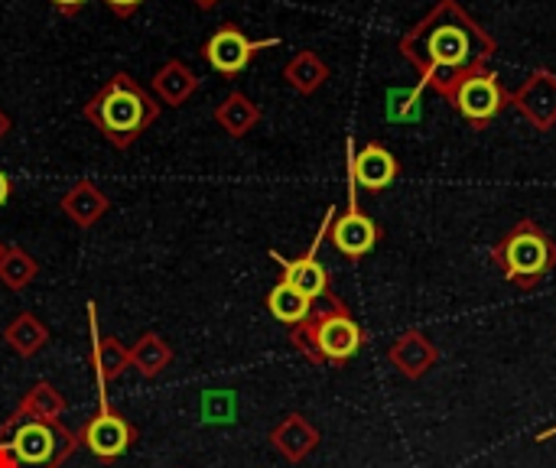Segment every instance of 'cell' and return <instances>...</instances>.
I'll return each mask as SVG.
<instances>
[{"instance_id":"obj_11","label":"cell","mask_w":556,"mask_h":468,"mask_svg":"<svg viewBox=\"0 0 556 468\" xmlns=\"http://www.w3.org/2000/svg\"><path fill=\"white\" fill-rule=\"evenodd\" d=\"M319 241H323V238H316L313 248H309V254H303V257H296V261H283V257L274 254V261H280V267H283V277H280V280L290 283L293 290H300L303 296H309L313 303L323 300L326 293H332V290H329V270L316 261Z\"/></svg>"},{"instance_id":"obj_19","label":"cell","mask_w":556,"mask_h":468,"mask_svg":"<svg viewBox=\"0 0 556 468\" xmlns=\"http://www.w3.org/2000/svg\"><path fill=\"white\" fill-rule=\"evenodd\" d=\"M13 450L23 463H46L49 453H52V433L39 423H29L16 433L13 440Z\"/></svg>"},{"instance_id":"obj_21","label":"cell","mask_w":556,"mask_h":468,"mask_svg":"<svg viewBox=\"0 0 556 468\" xmlns=\"http://www.w3.org/2000/svg\"><path fill=\"white\" fill-rule=\"evenodd\" d=\"M101 3H108L111 13L121 16V20H130V16L143 7V0H101Z\"/></svg>"},{"instance_id":"obj_9","label":"cell","mask_w":556,"mask_h":468,"mask_svg":"<svg viewBox=\"0 0 556 468\" xmlns=\"http://www.w3.org/2000/svg\"><path fill=\"white\" fill-rule=\"evenodd\" d=\"M329 238H332V244H336L345 257L358 261V257L371 254L375 244L381 241V225H378L371 215H365V212H358V208H349V212L339 215V218L332 215V222H329Z\"/></svg>"},{"instance_id":"obj_12","label":"cell","mask_w":556,"mask_h":468,"mask_svg":"<svg viewBox=\"0 0 556 468\" xmlns=\"http://www.w3.org/2000/svg\"><path fill=\"white\" fill-rule=\"evenodd\" d=\"M199 91V75L182 62V59H169L156 68L153 75V98L160 104H169V107H179L186 104L192 94Z\"/></svg>"},{"instance_id":"obj_20","label":"cell","mask_w":556,"mask_h":468,"mask_svg":"<svg viewBox=\"0 0 556 468\" xmlns=\"http://www.w3.org/2000/svg\"><path fill=\"white\" fill-rule=\"evenodd\" d=\"M33 277H36V261H33L26 251H20V248H7V251L0 254V280H3L10 290L26 287Z\"/></svg>"},{"instance_id":"obj_6","label":"cell","mask_w":556,"mask_h":468,"mask_svg":"<svg viewBox=\"0 0 556 468\" xmlns=\"http://www.w3.org/2000/svg\"><path fill=\"white\" fill-rule=\"evenodd\" d=\"M450 104L472 124V127H489L502 107L508 104V88L502 85L498 72H492L489 65L485 68H476L472 75H466L459 81V88L453 91Z\"/></svg>"},{"instance_id":"obj_26","label":"cell","mask_w":556,"mask_h":468,"mask_svg":"<svg viewBox=\"0 0 556 468\" xmlns=\"http://www.w3.org/2000/svg\"><path fill=\"white\" fill-rule=\"evenodd\" d=\"M551 437H556V427L554 430H547V433H541V440H551Z\"/></svg>"},{"instance_id":"obj_1","label":"cell","mask_w":556,"mask_h":468,"mask_svg":"<svg viewBox=\"0 0 556 468\" xmlns=\"http://www.w3.org/2000/svg\"><path fill=\"white\" fill-rule=\"evenodd\" d=\"M397 52L417 68L420 94L433 88L450 101L466 75L492 62L498 42L459 0H440L397 39Z\"/></svg>"},{"instance_id":"obj_16","label":"cell","mask_w":556,"mask_h":468,"mask_svg":"<svg viewBox=\"0 0 556 468\" xmlns=\"http://www.w3.org/2000/svg\"><path fill=\"white\" fill-rule=\"evenodd\" d=\"M62 208H65V215H68L75 225L88 228V225H94V222L108 212V199H104L91 182H78V186H72V189L62 195Z\"/></svg>"},{"instance_id":"obj_15","label":"cell","mask_w":556,"mask_h":468,"mask_svg":"<svg viewBox=\"0 0 556 468\" xmlns=\"http://www.w3.org/2000/svg\"><path fill=\"white\" fill-rule=\"evenodd\" d=\"M215 121L225 134L231 137H244L257 121H261V107L244 94V91H231L218 107H215Z\"/></svg>"},{"instance_id":"obj_10","label":"cell","mask_w":556,"mask_h":468,"mask_svg":"<svg viewBox=\"0 0 556 468\" xmlns=\"http://www.w3.org/2000/svg\"><path fill=\"white\" fill-rule=\"evenodd\" d=\"M388 358H391V365H394L407 381H417V378H424V375L437 365L440 352H437V345H433L420 329H407L404 336L394 339V345L388 349Z\"/></svg>"},{"instance_id":"obj_5","label":"cell","mask_w":556,"mask_h":468,"mask_svg":"<svg viewBox=\"0 0 556 468\" xmlns=\"http://www.w3.org/2000/svg\"><path fill=\"white\" fill-rule=\"evenodd\" d=\"M274 46H280V39H277V36H267V39H248L241 26H235V23H222V26H218L205 42H202L199 55L208 62V68H215L218 75H228V78H231V75L244 72V68L254 62V55H257V52L274 49Z\"/></svg>"},{"instance_id":"obj_4","label":"cell","mask_w":556,"mask_h":468,"mask_svg":"<svg viewBox=\"0 0 556 468\" xmlns=\"http://www.w3.org/2000/svg\"><path fill=\"white\" fill-rule=\"evenodd\" d=\"M492 264L511 287L534 290L556 267V241L534 218H521L492 248Z\"/></svg>"},{"instance_id":"obj_2","label":"cell","mask_w":556,"mask_h":468,"mask_svg":"<svg viewBox=\"0 0 556 468\" xmlns=\"http://www.w3.org/2000/svg\"><path fill=\"white\" fill-rule=\"evenodd\" d=\"M85 117L114 147L124 150L160 117V101L127 72H117L91 94V101L85 104Z\"/></svg>"},{"instance_id":"obj_8","label":"cell","mask_w":556,"mask_h":468,"mask_svg":"<svg viewBox=\"0 0 556 468\" xmlns=\"http://www.w3.org/2000/svg\"><path fill=\"white\" fill-rule=\"evenodd\" d=\"M397 176H401V163H397V156L388 147L368 143L365 150L352 153V143H349V179L355 182V189L362 186L368 192H381Z\"/></svg>"},{"instance_id":"obj_22","label":"cell","mask_w":556,"mask_h":468,"mask_svg":"<svg viewBox=\"0 0 556 468\" xmlns=\"http://www.w3.org/2000/svg\"><path fill=\"white\" fill-rule=\"evenodd\" d=\"M49 3H52L62 16H75V13L85 7V0H49Z\"/></svg>"},{"instance_id":"obj_23","label":"cell","mask_w":556,"mask_h":468,"mask_svg":"<svg viewBox=\"0 0 556 468\" xmlns=\"http://www.w3.org/2000/svg\"><path fill=\"white\" fill-rule=\"evenodd\" d=\"M7 199H10V179H7V176L0 173V205H3Z\"/></svg>"},{"instance_id":"obj_17","label":"cell","mask_w":556,"mask_h":468,"mask_svg":"<svg viewBox=\"0 0 556 468\" xmlns=\"http://www.w3.org/2000/svg\"><path fill=\"white\" fill-rule=\"evenodd\" d=\"M267 309L274 313V319H280L287 326H300V322H306L313 316V300L280 280L267 296Z\"/></svg>"},{"instance_id":"obj_24","label":"cell","mask_w":556,"mask_h":468,"mask_svg":"<svg viewBox=\"0 0 556 468\" xmlns=\"http://www.w3.org/2000/svg\"><path fill=\"white\" fill-rule=\"evenodd\" d=\"M7 127H10V121H7V114H3V111H0V137H3V134H7Z\"/></svg>"},{"instance_id":"obj_14","label":"cell","mask_w":556,"mask_h":468,"mask_svg":"<svg viewBox=\"0 0 556 468\" xmlns=\"http://www.w3.org/2000/svg\"><path fill=\"white\" fill-rule=\"evenodd\" d=\"M85 443L91 446V453H94V456L111 459V456H121V453L127 450V443H130V430H127V423H124L121 417H114V414H101V417L88 427Z\"/></svg>"},{"instance_id":"obj_3","label":"cell","mask_w":556,"mask_h":468,"mask_svg":"<svg viewBox=\"0 0 556 468\" xmlns=\"http://www.w3.org/2000/svg\"><path fill=\"white\" fill-rule=\"evenodd\" d=\"M293 342L319 365H345L362 352L365 332L352 319L349 306L336 293H326L323 309H316L313 303V316L296 326Z\"/></svg>"},{"instance_id":"obj_25","label":"cell","mask_w":556,"mask_h":468,"mask_svg":"<svg viewBox=\"0 0 556 468\" xmlns=\"http://www.w3.org/2000/svg\"><path fill=\"white\" fill-rule=\"evenodd\" d=\"M195 3H199V7H202V10H212V7H215V3H218V0H195Z\"/></svg>"},{"instance_id":"obj_27","label":"cell","mask_w":556,"mask_h":468,"mask_svg":"<svg viewBox=\"0 0 556 468\" xmlns=\"http://www.w3.org/2000/svg\"><path fill=\"white\" fill-rule=\"evenodd\" d=\"M0 254H3V248H0Z\"/></svg>"},{"instance_id":"obj_7","label":"cell","mask_w":556,"mask_h":468,"mask_svg":"<svg viewBox=\"0 0 556 468\" xmlns=\"http://www.w3.org/2000/svg\"><path fill=\"white\" fill-rule=\"evenodd\" d=\"M508 104L518 107V114L534 124L538 130L556 127V75L551 68H534L515 91H508Z\"/></svg>"},{"instance_id":"obj_18","label":"cell","mask_w":556,"mask_h":468,"mask_svg":"<svg viewBox=\"0 0 556 468\" xmlns=\"http://www.w3.org/2000/svg\"><path fill=\"white\" fill-rule=\"evenodd\" d=\"M274 443H277V450H280L287 459H303V456H309V453L316 450L319 433H316L303 417H290V420L274 433Z\"/></svg>"},{"instance_id":"obj_13","label":"cell","mask_w":556,"mask_h":468,"mask_svg":"<svg viewBox=\"0 0 556 468\" xmlns=\"http://www.w3.org/2000/svg\"><path fill=\"white\" fill-rule=\"evenodd\" d=\"M283 78H287V85H290L293 91L313 94V91H319V88L329 81V65H326V59H323L319 52L300 49V52L283 65Z\"/></svg>"}]
</instances>
